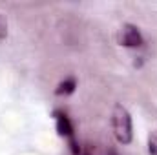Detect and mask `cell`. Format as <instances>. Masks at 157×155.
<instances>
[{"mask_svg": "<svg viewBox=\"0 0 157 155\" xmlns=\"http://www.w3.org/2000/svg\"><path fill=\"white\" fill-rule=\"evenodd\" d=\"M112 130L113 135L121 144H130L133 139V124H132V115L130 112L122 106L115 104L113 113H112Z\"/></svg>", "mask_w": 157, "mask_h": 155, "instance_id": "6da1fadb", "label": "cell"}, {"mask_svg": "<svg viewBox=\"0 0 157 155\" xmlns=\"http://www.w3.org/2000/svg\"><path fill=\"white\" fill-rule=\"evenodd\" d=\"M119 44L124 47H141L144 44V39L139 31L137 26L133 24H124L119 33Z\"/></svg>", "mask_w": 157, "mask_h": 155, "instance_id": "7a4b0ae2", "label": "cell"}, {"mask_svg": "<svg viewBox=\"0 0 157 155\" xmlns=\"http://www.w3.org/2000/svg\"><path fill=\"white\" fill-rule=\"evenodd\" d=\"M55 120H57V133L60 137H73V124L71 120L68 119L66 113L62 112H55Z\"/></svg>", "mask_w": 157, "mask_h": 155, "instance_id": "3957f363", "label": "cell"}, {"mask_svg": "<svg viewBox=\"0 0 157 155\" xmlns=\"http://www.w3.org/2000/svg\"><path fill=\"white\" fill-rule=\"evenodd\" d=\"M75 88H77V80H75V78H66V80H62V82L57 86L55 93H57V95H71V93L75 91Z\"/></svg>", "mask_w": 157, "mask_h": 155, "instance_id": "277c9868", "label": "cell"}, {"mask_svg": "<svg viewBox=\"0 0 157 155\" xmlns=\"http://www.w3.org/2000/svg\"><path fill=\"white\" fill-rule=\"evenodd\" d=\"M148 152H150V155H157V128L148 137Z\"/></svg>", "mask_w": 157, "mask_h": 155, "instance_id": "5b68a950", "label": "cell"}, {"mask_svg": "<svg viewBox=\"0 0 157 155\" xmlns=\"http://www.w3.org/2000/svg\"><path fill=\"white\" fill-rule=\"evenodd\" d=\"M7 35V20L4 18V15H0V40L6 39Z\"/></svg>", "mask_w": 157, "mask_h": 155, "instance_id": "8992f818", "label": "cell"}, {"mask_svg": "<svg viewBox=\"0 0 157 155\" xmlns=\"http://www.w3.org/2000/svg\"><path fill=\"white\" fill-rule=\"evenodd\" d=\"M80 155H91V152H90V150L86 148V150H82V152H80Z\"/></svg>", "mask_w": 157, "mask_h": 155, "instance_id": "52a82bcc", "label": "cell"}, {"mask_svg": "<svg viewBox=\"0 0 157 155\" xmlns=\"http://www.w3.org/2000/svg\"><path fill=\"white\" fill-rule=\"evenodd\" d=\"M106 155H117V152H115L113 148H110V150H108V153H106Z\"/></svg>", "mask_w": 157, "mask_h": 155, "instance_id": "ba28073f", "label": "cell"}]
</instances>
